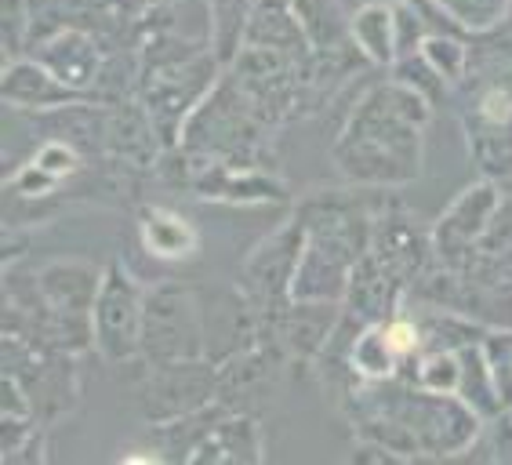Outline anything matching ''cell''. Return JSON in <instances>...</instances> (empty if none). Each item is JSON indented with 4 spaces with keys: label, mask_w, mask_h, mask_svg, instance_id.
<instances>
[{
    "label": "cell",
    "mask_w": 512,
    "mask_h": 465,
    "mask_svg": "<svg viewBox=\"0 0 512 465\" xmlns=\"http://www.w3.org/2000/svg\"><path fill=\"white\" fill-rule=\"evenodd\" d=\"M429 117L433 106L422 95L382 80L353 106L331 160L353 186H407L422 175Z\"/></svg>",
    "instance_id": "cell-1"
},
{
    "label": "cell",
    "mask_w": 512,
    "mask_h": 465,
    "mask_svg": "<svg viewBox=\"0 0 512 465\" xmlns=\"http://www.w3.org/2000/svg\"><path fill=\"white\" fill-rule=\"evenodd\" d=\"M44 298V338L55 353L77 357L95 349V298H99L102 273L80 258H59L33 273Z\"/></svg>",
    "instance_id": "cell-2"
},
{
    "label": "cell",
    "mask_w": 512,
    "mask_h": 465,
    "mask_svg": "<svg viewBox=\"0 0 512 465\" xmlns=\"http://www.w3.org/2000/svg\"><path fill=\"white\" fill-rule=\"evenodd\" d=\"M207 357L204 302L186 284H160L146 291L142 313V360L175 364V360Z\"/></svg>",
    "instance_id": "cell-3"
},
{
    "label": "cell",
    "mask_w": 512,
    "mask_h": 465,
    "mask_svg": "<svg viewBox=\"0 0 512 465\" xmlns=\"http://www.w3.org/2000/svg\"><path fill=\"white\" fill-rule=\"evenodd\" d=\"M306 244V218L291 215L284 226L269 233L251 255L244 258L237 277V291L255 306L258 320H276L291 306V284H295V269Z\"/></svg>",
    "instance_id": "cell-4"
},
{
    "label": "cell",
    "mask_w": 512,
    "mask_h": 465,
    "mask_svg": "<svg viewBox=\"0 0 512 465\" xmlns=\"http://www.w3.org/2000/svg\"><path fill=\"white\" fill-rule=\"evenodd\" d=\"M142 313H146V291L128 269L113 262L102 273L99 298H95V353L106 364H128L142 357Z\"/></svg>",
    "instance_id": "cell-5"
},
{
    "label": "cell",
    "mask_w": 512,
    "mask_h": 465,
    "mask_svg": "<svg viewBox=\"0 0 512 465\" xmlns=\"http://www.w3.org/2000/svg\"><path fill=\"white\" fill-rule=\"evenodd\" d=\"M218 400V367L207 357L149 364L146 386L138 389V407L146 422H171L193 415Z\"/></svg>",
    "instance_id": "cell-6"
},
{
    "label": "cell",
    "mask_w": 512,
    "mask_h": 465,
    "mask_svg": "<svg viewBox=\"0 0 512 465\" xmlns=\"http://www.w3.org/2000/svg\"><path fill=\"white\" fill-rule=\"evenodd\" d=\"M502 189L498 182L480 179L469 189H462L458 197L447 204V211L436 218V226L429 229L433 237V255L440 266H462L465 258L473 255L483 233L491 229L494 215L502 208Z\"/></svg>",
    "instance_id": "cell-7"
},
{
    "label": "cell",
    "mask_w": 512,
    "mask_h": 465,
    "mask_svg": "<svg viewBox=\"0 0 512 465\" xmlns=\"http://www.w3.org/2000/svg\"><path fill=\"white\" fill-rule=\"evenodd\" d=\"M262 458H266V440H262L258 418L226 407L215 418V426L204 433V440L193 447L186 465H255Z\"/></svg>",
    "instance_id": "cell-8"
},
{
    "label": "cell",
    "mask_w": 512,
    "mask_h": 465,
    "mask_svg": "<svg viewBox=\"0 0 512 465\" xmlns=\"http://www.w3.org/2000/svg\"><path fill=\"white\" fill-rule=\"evenodd\" d=\"M273 324L276 342L287 357L316 360L342 324V302H291Z\"/></svg>",
    "instance_id": "cell-9"
},
{
    "label": "cell",
    "mask_w": 512,
    "mask_h": 465,
    "mask_svg": "<svg viewBox=\"0 0 512 465\" xmlns=\"http://www.w3.org/2000/svg\"><path fill=\"white\" fill-rule=\"evenodd\" d=\"M4 102L15 109H66L73 102H88L91 95L62 84L40 59H11L4 62L0 77Z\"/></svg>",
    "instance_id": "cell-10"
},
{
    "label": "cell",
    "mask_w": 512,
    "mask_h": 465,
    "mask_svg": "<svg viewBox=\"0 0 512 465\" xmlns=\"http://www.w3.org/2000/svg\"><path fill=\"white\" fill-rule=\"evenodd\" d=\"M197 197L218 200V204H269L284 200V186L262 171L247 168L244 160H207L204 175L193 179Z\"/></svg>",
    "instance_id": "cell-11"
},
{
    "label": "cell",
    "mask_w": 512,
    "mask_h": 465,
    "mask_svg": "<svg viewBox=\"0 0 512 465\" xmlns=\"http://www.w3.org/2000/svg\"><path fill=\"white\" fill-rule=\"evenodd\" d=\"M37 59L48 66L62 84L84 91L95 88V80L102 77V51L95 44V37H88L84 30H62L55 37H48L37 48Z\"/></svg>",
    "instance_id": "cell-12"
},
{
    "label": "cell",
    "mask_w": 512,
    "mask_h": 465,
    "mask_svg": "<svg viewBox=\"0 0 512 465\" xmlns=\"http://www.w3.org/2000/svg\"><path fill=\"white\" fill-rule=\"evenodd\" d=\"M342 364L360 382H389V378L404 375V357H400L385 320L356 327L342 353Z\"/></svg>",
    "instance_id": "cell-13"
},
{
    "label": "cell",
    "mask_w": 512,
    "mask_h": 465,
    "mask_svg": "<svg viewBox=\"0 0 512 465\" xmlns=\"http://www.w3.org/2000/svg\"><path fill=\"white\" fill-rule=\"evenodd\" d=\"M422 11V19L440 22L444 33H462V37H483V33L502 30L512 15V0H411Z\"/></svg>",
    "instance_id": "cell-14"
},
{
    "label": "cell",
    "mask_w": 512,
    "mask_h": 465,
    "mask_svg": "<svg viewBox=\"0 0 512 465\" xmlns=\"http://www.w3.org/2000/svg\"><path fill=\"white\" fill-rule=\"evenodd\" d=\"M349 37H353L356 51L367 66L375 70H389L400 59L396 48V8L385 0H371L364 8H356L349 15Z\"/></svg>",
    "instance_id": "cell-15"
},
{
    "label": "cell",
    "mask_w": 512,
    "mask_h": 465,
    "mask_svg": "<svg viewBox=\"0 0 512 465\" xmlns=\"http://www.w3.org/2000/svg\"><path fill=\"white\" fill-rule=\"evenodd\" d=\"M142 248L160 262H186L200 251V233L189 218L175 215L168 208H146L138 218Z\"/></svg>",
    "instance_id": "cell-16"
},
{
    "label": "cell",
    "mask_w": 512,
    "mask_h": 465,
    "mask_svg": "<svg viewBox=\"0 0 512 465\" xmlns=\"http://www.w3.org/2000/svg\"><path fill=\"white\" fill-rule=\"evenodd\" d=\"M462 131L465 146H469V160L480 171V179H512V124H498V120H480L462 113Z\"/></svg>",
    "instance_id": "cell-17"
},
{
    "label": "cell",
    "mask_w": 512,
    "mask_h": 465,
    "mask_svg": "<svg viewBox=\"0 0 512 465\" xmlns=\"http://www.w3.org/2000/svg\"><path fill=\"white\" fill-rule=\"evenodd\" d=\"M291 8H295L298 22L313 44V59L356 51L353 37H349V19L338 11L335 0H291Z\"/></svg>",
    "instance_id": "cell-18"
},
{
    "label": "cell",
    "mask_w": 512,
    "mask_h": 465,
    "mask_svg": "<svg viewBox=\"0 0 512 465\" xmlns=\"http://www.w3.org/2000/svg\"><path fill=\"white\" fill-rule=\"evenodd\" d=\"M458 357H462V386H458V396L473 407L483 422L502 418L505 404H502V393H498V382H494L491 364H487V353H483V342L462 346Z\"/></svg>",
    "instance_id": "cell-19"
},
{
    "label": "cell",
    "mask_w": 512,
    "mask_h": 465,
    "mask_svg": "<svg viewBox=\"0 0 512 465\" xmlns=\"http://www.w3.org/2000/svg\"><path fill=\"white\" fill-rule=\"evenodd\" d=\"M404 382L429 389V393L458 396V386H462V357H458V349H425L422 357L411 364V375H404Z\"/></svg>",
    "instance_id": "cell-20"
},
{
    "label": "cell",
    "mask_w": 512,
    "mask_h": 465,
    "mask_svg": "<svg viewBox=\"0 0 512 465\" xmlns=\"http://www.w3.org/2000/svg\"><path fill=\"white\" fill-rule=\"evenodd\" d=\"M418 51L433 62L436 73H440L454 91L462 88L465 77H469V37H462V33L433 30V33H425V40L418 44Z\"/></svg>",
    "instance_id": "cell-21"
},
{
    "label": "cell",
    "mask_w": 512,
    "mask_h": 465,
    "mask_svg": "<svg viewBox=\"0 0 512 465\" xmlns=\"http://www.w3.org/2000/svg\"><path fill=\"white\" fill-rule=\"evenodd\" d=\"M389 80H396V84H404V88H411L414 95H422L429 106H444L447 99L454 95V88L447 84L440 73H436V66L429 59H425L422 51H414V55H400V59L389 66Z\"/></svg>",
    "instance_id": "cell-22"
},
{
    "label": "cell",
    "mask_w": 512,
    "mask_h": 465,
    "mask_svg": "<svg viewBox=\"0 0 512 465\" xmlns=\"http://www.w3.org/2000/svg\"><path fill=\"white\" fill-rule=\"evenodd\" d=\"M483 353H487V364H491L498 393H502L505 415H512V327L487 331V338H483Z\"/></svg>",
    "instance_id": "cell-23"
},
{
    "label": "cell",
    "mask_w": 512,
    "mask_h": 465,
    "mask_svg": "<svg viewBox=\"0 0 512 465\" xmlns=\"http://www.w3.org/2000/svg\"><path fill=\"white\" fill-rule=\"evenodd\" d=\"M33 160H37V164L48 171V175H55L59 182L73 179V175L84 168V157H80V149L73 146V142H66V139L44 142V146L33 153Z\"/></svg>",
    "instance_id": "cell-24"
},
{
    "label": "cell",
    "mask_w": 512,
    "mask_h": 465,
    "mask_svg": "<svg viewBox=\"0 0 512 465\" xmlns=\"http://www.w3.org/2000/svg\"><path fill=\"white\" fill-rule=\"evenodd\" d=\"M59 186H62V182L40 168L37 160L22 164V168L15 171V175H11V182H8L11 193H15V197H26V200H44V197H51Z\"/></svg>",
    "instance_id": "cell-25"
},
{
    "label": "cell",
    "mask_w": 512,
    "mask_h": 465,
    "mask_svg": "<svg viewBox=\"0 0 512 465\" xmlns=\"http://www.w3.org/2000/svg\"><path fill=\"white\" fill-rule=\"evenodd\" d=\"M26 30H30V4L26 0H4V62L19 59Z\"/></svg>",
    "instance_id": "cell-26"
},
{
    "label": "cell",
    "mask_w": 512,
    "mask_h": 465,
    "mask_svg": "<svg viewBox=\"0 0 512 465\" xmlns=\"http://www.w3.org/2000/svg\"><path fill=\"white\" fill-rule=\"evenodd\" d=\"M505 26H509V30H512V15H509V22H505Z\"/></svg>",
    "instance_id": "cell-27"
}]
</instances>
